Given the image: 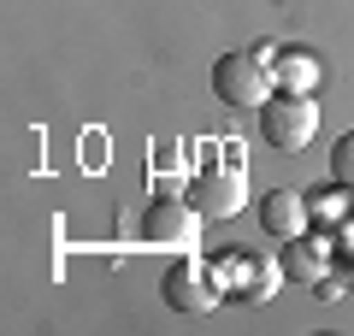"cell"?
<instances>
[{"label":"cell","mask_w":354,"mask_h":336,"mask_svg":"<svg viewBox=\"0 0 354 336\" xmlns=\"http://www.w3.org/2000/svg\"><path fill=\"white\" fill-rule=\"evenodd\" d=\"M260 136L278 153H301L307 142L319 136V106L313 95H272L260 106Z\"/></svg>","instance_id":"2"},{"label":"cell","mask_w":354,"mask_h":336,"mask_svg":"<svg viewBox=\"0 0 354 336\" xmlns=\"http://www.w3.org/2000/svg\"><path fill=\"white\" fill-rule=\"evenodd\" d=\"M160 295H165V307H171V312H213L218 295H225V283H218L213 265H201V260H177L171 272L160 277Z\"/></svg>","instance_id":"4"},{"label":"cell","mask_w":354,"mask_h":336,"mask_svg":"<svg viewBox=\"0 0 354 336\" xmlns=\"http://www.w3.org/2000/svg\"><path fill=\"white\" fill-rule=\"evenodd\" d=\"M213 272H218V283H225V289H236V295L254 301V307L272 301V295H278V283H283V265L272 260V254H230V260H218Z\"/></svg>","instance_id":"6"},{"label":"cell","mask_w":354,"mask_h":336,"mask_svg":"<svg viewBox=\"0 0 354 336\" xmlns=\"http://www.w3.org/2000/svg\"><path fill=\"white\" fill-rule=\"evenodd\" d=\"M337 265H342V277L354 283V224L342 218V236H337Z\"/></svg>","instance_id":"13"},{"label":"cell","mask_w":354,"mask_h":336,"mask_svg":"<svg viewBox=\"0 0 354 336\" xmlns=\"http://www.w3.org/2000/svg\"><path fill=\"white\" fill-rule=\"evenodd\" d=\"M189 200L207 212V218H236V212L248 207V171H242L236 160H225V165H207V171L195 177Z\"/></svg>","instance_id":"5"},{"label":"cell","mask_w":354,"mask_h":336,"mask_svg":"<svg viewBox=\"0 0 354 336\" xmlns=\"http://www.w3.org/2000/svg\"><path fill=\"white\" fill-rule=\"evenodd\" d=\"M272 48H236V53H218L213 65V95L236 112H260L272 100Z\"/></svg>","instance_id":"1"},{"label":"cell","mask_w":354,"mask_h":336,"mask_svg":"<svg viewBox=\"0 0 354 336\" xmlns=\"http://www.w3.org/2000/svg\"><path fill=\"white\" fill-rule=\"evenodd\" d=\"M272 83L283 88V95H313V83H319V59L313 53H295V48H272Z\"/></svg>","instance_id":"9"},{"label":"cell","mask_w":354,"mask_h":336,"mask_svg":"<svg viewBox=\"0 0 354 336\" xmlns=\"http://www.w3.org/2000/svg\"><path fill=\"white\" fill-rule=\"evenodd\" d=\"M330 177H337V183H348V189H354V136H342L337 148H330Z\"/></svg>","instance_id":"12"},{"label":"cell","mask_w":354,"mask_h":336,"mask_svg":"<svg viewBox=\"0 0 354 336\" xmlns=\"http://www.w3.org/2000/svg\"><path fill=\"white\" fill-rule=\"evenodd\" d=\"M307 207H313V218H325V224H342V218L354 212V195H348V183H337V177H330V189H325V195H313Z\"/></svg>","instance_id":"11"},{"label":"cell","mask_w":354,"mask_h":336,"mask_svg":"<svg viewBox=\"0 0 354 336\" xmlns=\"http://www.w3.org/2000/svg\"><path fill=\"white\" fill-rule=\"evenodd\" d=\"M148 189L153 195H183V171H177V142L160 148V160H148Z\"/></svg>","instance_id":"10"},{"label":"cell","mask_w":354,"mask_h":336,"mask_svg":"<svg viewBox=\"0 0 354 336\" xmlns=\"http://www.w3.org/2000/svg\"><path fill=\"white\" fill-rule=\"evenodd\" d=\"M201 224H207V212L195 207V200H183V195H153V207L142 212V236H148L153 248L189 254L195 242H201Z\"/></svg>","instance_id":"3"},{"label":"cell","mask_w":354,"mask_h":336,"mask_svg":"<svg viewBox=\"0 0 354 336\" xmlns=\"http://www.w3.org/2000/svg\"><path fill=\"white\" fill-rule=\"evenodd\" d=\"M307 212H313V207H307V195H295V189H272V195L260 200V224L278 242L301 236V230H307Z\"/></svg>","instance_id":"8"},{"label":"cell","mask_w":354,"mask_h":336,"mask_svg":"<svg viewBox=\"0 0 354 336\" xmlns=\"http://www.w3.org/2000/svg\"><path fill=\"white\" fill-rule=\"evenodd\" d=\"M278 265H283V277H295V283H319V277H330V265H337V242L307 236V230H301V236L283 242Z\"/></svg>","instance_id":"7"}]
</instances>
